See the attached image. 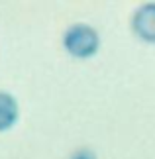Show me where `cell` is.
<instances>
[{"label": "cell", "mask_w": 155, "mask_h": 159, "mask_svg": "<svg viewBox=\"0 0 155 159\" xmlns=\"http://www.w3.org/2000/svg\"><path fill=\"white\" fill-rule=\"evenodd\" d=\"M63 45L73 57L86 59L98 51L100 38H98V32L89 24H73L63 34Z\"/></svg>", "instance_id": "6da1fadb"}, {"label": "cell", "mask_w": 155, "mask_h": 159, "mask_svg": "<svg viewBox=\"0 0 155 159\" xmlns=\"http://www.w3.org/2000/svg\"><path fill=\"white\" fill-rule=\"evenodd\" d=\"M132 28L138 38L149 41V43H155V2L141 4L134 12Z\"/></svg>", "instance_id": "7a4b0ae2"}, {"label": "cell", "mask_w": 155, "mask_h": 159, "mask_svg": "<svg viewBox=\"0 0 155 159\" xmlns=\"http://www.w3.org/2000/svg\"><path fill=\"white\" fill-rule=\"evenodd\" d=\"M18 102L10 93H0V132L10 130L18 122Z\"/></svg>", "instance_id": "3957f363"}, {"label": "cell", "mask_w": 155, "mask_h": 159, "mask_svg": "<svg viewBox=\"0 0 155 159\" xmlns=\"http://www.w3.org/2000/svg\"><path fill=\"white\" fill-rule=\"evenodd\" d=\"M71 159H96L94 151L89 149V148H83V149H77L75 153L71 155Z\"/></svg>", "instance_id": "277c9868"}]
</instances>
